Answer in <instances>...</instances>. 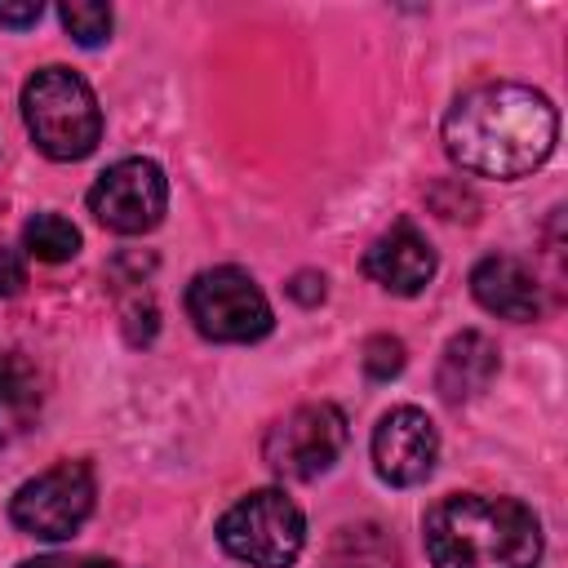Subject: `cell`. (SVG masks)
<instances>
[{"mask_svg":"<svg viewBox=\"0 0 568 568\" xmlns=\"http://www.w3.org/2000/svg\"><path fill=\"white\" fill-rule=\"evenodd\" d=\"M559 115L546 93L528 84H479L444 115V151L457 169L515 182L546 164L555 151Z\"/></svg>","mask_w":568,"mask_h":568,"instance_id":"obj_1","label":"cell"},{"mask_svg":"<svg viewBox=\"0 0 568 568\" xmlns=\"http://www.w3.org/2000/svg\"><path fill=\"white\" fill-rule=\"evenodd\" d=\"M426 555L435 568H537L541 524L515 497L453 493L426 510Z\"/></svg>","mask_w":568,"mask_h":568,"instance_id":"obj_2","label":"cell"},{"mask_svg":"<svg viewBox=\"0 0 568 568\" xmlns=\"http://www.w3.org/2000/svg\"><path fill=\"white\" fill-rule=\"evenodd\" d=\"M22 120L49 160H84L102 142V106L84 75L71 67H40L22 84Z\"/></svg>","mask_w":568,"mask_h":568,"instance_id":"obj_3","label":"cell"},{"mask_svg":"<svg viewBox=\"0 0 568 568\" xmlns=\"http://www.w3.org/2000/svg\"><path fill=\"white\" fill-rule=\"evenodd\" d=\"M217 541L248 568H293L306 546V515L288 493L257 488L217 519Z\"/></svg>","mask_w":568,"mask_h":568,"instance_id":"obj_4","label":"cell"},{"mask_svg":"<svg viewBox=\"0 0 568 568\" xmlns=\"http://www.w3.org/2000/svg\"><path fill=\"white\" fill-rule=\"evenodd\" d=\"M186 315L209 342H257L275 324L266 293L240 266L200 271L186 288Z\"/></svg>","mask_w":568,"mask_h":568,"instance_id":"obj_5","label":"cell"},{"mask_svg":"<svg viewBox=\"0 0 568 568\" xmlns=\"http://www.w3.org/2000/svg\"><path fill=\"white\" fill-rule=\"evenodd\" d=\"M89 510H93V470L84 462H58V466L40 470L9 501L13 528H22L27 537H40V541L75 537L80 524L89 519Z\"/></svg>","mask_w":568,"mask_h":568,"instance_id":"obj_6","label":"cell"},{"mask_svg":"<svg viewBox=\"0 0 568 568\" xmlns=\"http://www.w3.org/2000/svg\"><path fill=\"white\" fill-rule=\"evenodd\" d=\"M342 448L346 413L337 404H302L280 417L262 439V457L280 479H315L342 457Z\"/></svg>","mask_w":568,"mask_h":568,"instance_id":"obj_7","label":"cell"},{"mask_svg":"<svg viewBox=\"0 0 568 568\" xmlns=\"http://www.w3.org/2000/svg\"><path fill=\"white\" fill-rule=\"evenodd\" d=\"M164 204H169L164 169L146 155L115 160L89 186V213L115 235H146L151 226H160Z\"/></svg>","mask_w":568,"mask_h":568,"instance_id":"obj_8","label":"cell"},{"mask_svg":"<svg viewBox=\"0 0 568 568\" xmlns=\"http://www.w3.org/2000/svg\"><path fill=\"white\" fill-rule=\"evenodd\" d=\"M435 457H439V435L422 408L399 404V408L382 413V422L373 426V466L386 484L413 488V484L430 479Z\"/></svg>","mask_w":568,"mask_h":568,"instance_id":"obj_9","label":"cell"},{"mask_svg":"<svg viewBox=\"0 0 568 568\" xmlns=\"http://www.w3.org/2000/svg\"><path fill=\"white\" fill-rule=\"evenodd\" d=\"M435 266H439L435 248L413 222H395L364 253V275L373 284H382L386 293H395V297H417L435 280Z\"/></svg>","mask_w":568,"mask_h":568,"instance_id":"obj_10","label":"cell"},{"mask_svg":"<svg viewBox=\"0 0 568 568\" xmlns=\"http://www.w3.org/2000/svg\"><path fill=\"white\" fill-rule=\"evenodd\" d=\"M470 293L488 315L528 324L541 315V284L532 275L528 262L510 257V253H493L470 271Z\"/></svg>","mask_w":568,"mask_h":568,"instance_id":"obj_11","label":"cell"},{"mask_svg":"<svg viewBox=\"0 0 568 568\" xmlns=\"http://www.w3.org/2000/svg\"><path fill=\"white\" fill-rule=\"evenodd\" d=\"M501 368V355H497V342L479 328H462L448 337L444 355H439V373H435V386L448 404H466L475 395L488 390V382L497 377Z\"/></svg>","mask_w":568,"mask_h":568,"instance_id":"obj_12","label":"cell"},{"mask_svg":"<svg viewBox=\"0 0 568 568\" xmlns=\"http://www.w3.org/2000/svg\"><path fill=\"white\" fill-rule=\"evenodd\" d=\"M44 390H40V373L31 359H22L18 351L0 355V448L22 439L36 417H40Z\"/></svg>","mask_w":568,"mask_h":568,"instance_id":"obj_13","label":"cell"},{"mask_svg":"<svg viewBox=\"0 0 568 568\" xmlns=\"http://www.w3.org/2000/svg\"><path fill=\"white\" fill-rule=\"evenodd\" d=\"M22 248L36 262H71L80 253V231L62 213H36L22 226Z\"/></svg>","mask_w":568,"mask_h":568,"instance_id":"obj_14","label":"cell"},{"mask_svg":"<svg viewBox=\"0 0 568 568\" xmlns=\"http://www.w3.org/2000/svg\"><path fill=\"white\" fill-rule=\"evenodd\" d=\"M333 568H395V546L382 537L377 524L342 528L333 546Z\"/></svg>","mask_w":568,"mask_h":568,"instance_id":"obj_15","label":"cell"},{"mask_svg":"<svg viewBox=\"0 0 568 568\" xmlns=\"http://www.w3.org/2000/svg\"><path fill=\"white\" fill-rule=\"evenodd\" d=\"M58 18H62L67 36L84 49H98L102 40H111V22H115L111 4H98V0H71L58 9Z\"/></svg>","mask_w":568,"mask_h":568,"instance_id":"obj_16","label":"cell"},{"mask_svg":"<svg viewBox=\"0 0 568 568\" xmlns=\"http://www.w3.org/2000/svg\"><path fill=\"white\" fill-rule=\"evenodd\" d=\"M399 368H404V342H399V337L377 333V337L364 342V373H368L373 382H390Z\"/></svg>","mask_w":568,"mask_h":568,"instance_id":"obj_17","label":"cell"},{"mask_svg":"<svg viewBox=\"0 0 568 568\" xmlns=\"http://www.w3.org/2000/svg\"><path fill=\"white\" fill-rule=\"evenodd\" d=\"M22 284H27V262H22V253L9 248V244H0V297L22 293Z\"/></svg>","mask_w":568,"mask_h":568,"instance_id":"obj_18","label":"cell"},{"mask_svg":"<svg viewBox=\"0 0 568 568\" xmlns=\"http://www.w3.org/2000/svg\"><path fill=\"white\" fill-rule=\"evenodd\" d=\"M44 13L40 0H0V22L4 27H36Z\"/></svg>","mask_w":568,"mask_h":568,"instance_id":"obj_19","label":"cell"},{"mask_svg":"<svg viewBox=\"0 0 568 568\" xmlns=\"http://www.w3.org/2000/svg\"><path fill=\"white\" fill-rule=\"evenodd\" d=\"M288 293L297 297V302H306V306H315L320 297H324V275H315V271H302L293 284H288Z\"/></svg>","mask_w":568,"mask_h":568,"instance_id":"obj_20","label":"cell"},{"mask_svg":"<svg viewBox=\"0 0 568 568\" xmlns=\"http://www.w3.org/2000/svg\"><path fill=\"white\" fill-rule=\"evenodd\" d=\"M18 568H71V564L58 559V555H44V559H27V564H18Z\"/></svg>","mask_w":568,"mask_h":568,"instance_id":"obj_21","label":"cell"},{"mask_svg":"<svg viewBox=\"0 0 568 568\" xmlns=\"http://www.w3.org/2000/svg\"><path fill=\"white\" fill-rule=\"evenodd\" d=\"M80 568H124V564H115V559H89V564H80Z\"/></svg>","mask_w":568,"mask_h":568,"instance_id":"obj_22","label":"cell"}]
</instances>
